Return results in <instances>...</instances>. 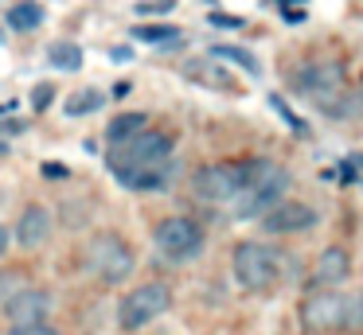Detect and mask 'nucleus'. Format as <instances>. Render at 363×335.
<instances>
[{
  "label": "nucleus",
  "mask_w": 363,
  "mask_h": 335,
  "mask_svg": "<svg viewBox=\"0 0 363 335\" xmlns=\"http://www.w3.org/2000/svg\"><path fill=\"white\" fill-rule=\"evenodd\" d=\"M43 176H48V179H67L71 171H67L63 164H43Z\"/></svg>",
  "instance_id": "obj_27"
},
{
  "label": "nucleus",
  "mask_w": 363,
  "mask_h": 335,
  "mask_svg": "<svg viewBox=\"0 0 363 335\" xmlns=\"http://www.w3.org/2000/svg\"><path fill=\"white\" fill-rule=\"evenodd\" d=\"M352 168H355V171H359V176H363V152H359V156H355V160H352Z\"/></svg>",
  "instance_id": "obj_30"
},
{
  "label": "nucleus",
  "mask_w": 363,
  "mask_h": 335,
  "mask_svg": "<svg viewBox=\"0 0 363 335\" xmlns=\"http://www.w3.org/2000/svg\"><path fill=\"white\" fill-rule=\"evenodd\" d=\"M352 319H355L352 300H347L344 293H336V288H324V293L308 296V300L301 304V324H305L308 331H340V327H347Z\"/></svg>",
  "instance_id": "obj_9"
},
{
  "label": "nucleus",
  "mask_w": 363,
  "mask_h": 335,
  "mask_svg": "<svg viewBox=\"0 0 363 335\" xmlns=\"http://www.w3.org/2000/svg\"><path fill=\"white\" fill-rule=\"evenodd\" d=\"M285 191H289V171L266 160V168H262L258 176H254L250 183H246L242 191L227 203V207H230V215H235V218H262L274 203L285 199Z\"/></svg>",
  "instance_id": "obj_4"
},
{
  "label": "nucleus",
  "mask_w": 363,
  "mask_h": 335,
  "mask_svg": "<svg viewBox=\"0 0 363 335\" xmlns=\"http://www.w3.org/2000/svg\"><path fill=\"white\" fill-rule=\"evenodd\" d=\"M20 288H24V280H20L16 273H0V304H9Z\"/></svg>",
  "instance_id": "obj_21"
},
{
  "label": "nucleus",
  "mask_w": 363,
  "mask_h": 335,
  "mask_svg": "<svg viewBox=\"0 0 363 335\" xmlns=\"http://www.w3.org/2000/svg\"><path fill=\"white\" fill-rule=\"evenodd\" d=\"M172 8H176V0H141L137 12L141 16H164V12H172Z\"/></svg>",
  "instance_id": "obj_23"
},
{
  "label": "nucleus",
  "mask_w": 363,
  "mask_h": 335,
  "mask_svg": "<svg viewBox=\"0 0 363 335\" xmlns=\"http://www.w3.org/2000/svg\"><path fill=\"white\" fill-rule=\"evenodd\" d=\"M129 35L137 43H157V47L180 43V28H172V23H137V28H129Z\"/></svg>",
  "instance_id": "obj_16"
},
{
  "label": "nucleus",
  "mask_w": 363,
  "mask_h": 335,
  "mask_svg": "<svg viewBox=\"0 0 363 335\" xmlns=\"http://www.w3.org/2000/svg\"><path fill=\"white\" fill-rule=\"evenodd\" d=\"M172 148L176 140L160 129H145L137 137H129L125 144H113L110 152V171L113 176H129V171H149V168H164L172 164Z\"/></svg>",
  "instance_id": "obj_2"
},
{
  "label": "nucleus",
  "mask_w": 363,
  "mask_h": 335,
  "mask_svg": "<svg viewBox=\"0 0 363 335\" xmlns=\"http://www.w3.org/2000/svg\"><path fill=\"white\" fill-rule=\"evenodd\" d=\"M149 129V117L145 113H118L110 125H106V140L110 144H125L129 137H137V132Z\"/></svg>",
  "instance_id": "obj_15"
},
{
  "label": "nucleus",
  "mask_w": 363,
  "mask_h": 335,
  "mask_svg": "<svg viewBox=\"0 0 363 335\" xmlns=\"http://www.w3.org/2000/svg\"><path fill=\"white\" fill-rule=\"evenodd\" d=\"M113 59H118V62H125V59H133V51H129V47H113Z\"/></svg>",
  "instance_id": "obj_29"
},
{
  "label": "nucleus",
  "mask_w": 363,
  "mask_h": 335,
  "mask_svg": "<svg viewBox=\"0 0 363 335\" xmlns=\"http://www.w3.org/2000/svg\"><path fill=\"white\" fill-rule=\"evenodd\" d=\"M211 23H215V28H242V20H238V16H223V12H215Z\"/></svg>",
  "instance_id": "obj_26"
},
{
  "label": "nucleus",
  "mask_w": 363,
  "mask_h": 335,
  "mask_svg": "<svg viewBox=\"0 0 363 335\" xmlns=\"http://www.w3.org/2000/svg\"><path fill=\"white\" fill-rule=\"evenodd\" d=\"M359 300H363V296H359Z\"/></svg>",
  "instance_id": "obj_33"
},
{
  "label": "nucleus",
  "mask_w": 363,
  "mask_h": 335,
  "mask_svg": "<svg viewBox=\"0 0 363 335\" xmlns=\"http://www.w3.org/2000/svg\"><path fill=\"white\" fill-rule=\"evenodd\" d=\"M51 210L48 207H40V203H32V207H24V215H20V222H16V242L24 249H40V246H48V238H51Z\"/></svg>",
  "instance_id": "obj_12"
},
{
  "label": "nucleus",
  "mask_w": 363,
  "mask_h": 335,
  "mask_svg": "<svg viewBox=\"0 0 363 335\" xmlns=\"http://www.w3.org/2000/svg\"><path fill=\"white\" fill-rule=\"evenodd\" d=\"M347 273H352L347 249L344 246H328V249H320V257H316V265H313V285L316 288H336L340 280H347Z\"/></svg>",
  "instance_id": "obj_13"
},
{
  "label": "nucleus",
  "mask_w": 363,
  "mask_h": 335,
  "mask_svg": "<svg viewBox=\"0 0 363 335\" xmlns=\"http://www.w3.org/2000/svg\"><path fill=\"white\" fill-rule=\"evenodd\" d=\"M51 101H55V86L43 82V86H35V90H32V109H35V113H43Z\"/></svg>",
  "instance_id": "obj_22"
},
{
  "label": "nucleus",
  "mask_w": 363,
  "mask_h": 335,
  "mask_svg": "<svg viewBox=\"0 0 363 335\" xmlns=\"http://www.w3.org/2000/svg\"><path fill=\"white\" fill-rule=\"evenodd\" d=\"M4 316L12 319V327H28V324H43L51 316V293L48 288H20L9 304H4Z\"/></svg>",
  "instance_id": "obj_11"
},
{
  "label": "nucleus",
  "mask_w": 363,
  "mask_h": 335,
  "mask_svg": "<svg viewBox=\"0 0 363 335\" xmlns=\"http://www.w3.org/2000/svg\"><path fill=\"white\" fill-rule=\"evenodd\" d=\"M269 101H274V109H277V113H281V117H285V121H289V129H293V132H305V121H301V117H297V113H293V109H289V106H285V101H281V98H277V93H274V98H269Z\"/></svg>",
  "instance_id": "obj_24"
},
{
  "label": "nucleus",
  "mask_w": 363,
  "mask_h": 335,
  "mask_svg": "<svg viewBox=\"0 0 363 335\" xmlns=\"http://www.w3.org/2000/svg\"><path fill=\"white\" fill-rule=\"evenodd\" d=\"M0 156H9V144H4V140H0Z\"/></svg>",
  "instance_id": "obj_31"
},
{
  "label": "nucleus",
  "mask_w": 363,
  "mask_h": 335,
  "mask_svg": "<svg viewBox=\"0 0 363 335\" xmlns=\"http://www.w3.org/2000/svg\"><path fill=\"white\" fill-rule=\"evenodd\" d=\"M152 242H157L160 257H168V261H188V257H196L203 249V226L188 215H168L157 226Z\"/></svg>",
  "instance_id": "obj_7"
},
{
  "label": "nucleus",
  "mask_w": 363,
  "mask_h": 335,
  "mask_svg": "<svg viewBox=\"0 0 363 335\" xmlns=\"http://www.w3.org/2000/svg\"><path fill=\"white\" fill-rule=\"evenodd\" d=\"M293 86H297L308 101L332 109V106H336V98L344 93V67H340V62H332V59L305 62V67L293 74Z\"/></svg>",
  "instance_id": "obj_8"
},
{
  "label": "nucleus",
  "mask_w": 363,
  "mask_h": 335,
  "mask_svg": "<svg viewBox=\"0 0 363 335\" xmlns=\"http://www.w3.org/2000/svg\"><path fill=\"white\" fill-rule=\"evenodd\" d=\"M168 304H172V288H168V285H160V280L137 285L133 293L121 300V308H118L121 331H141V327H149L152 319H160L168 312Z\"/></svg>",
  "instance_id": "obj_6"
},
{
  "label": "nucleus",
  "mask_w": 363,
  "mask_h": 335,
  "mask_svg": "<svg viewBox=\"0 0 363 335\" xmlns=\"http://www.w3.org/2000/svg\"><path fill=\"white\" fill-rule=\"evenodd\" d=\"M86 265L102 285H121V280H129L137 257L125 238H118V234H94L86 246Z\"/></svg>",
  "instance_id": "obj_5"
},
{
  "label": "nucleus",
  "mask_w": 363,
  "mask_h": 335,
  "mask_svg": "<svg viewBox=\"0 0 363 335\" xmlns=\"http://www.w3.org/2000/svg\"><path fill=\"white\" fill-rule=\"evenodd\" d=\"M9 335H59V327H51L48 319L43 324H28V327H12Z\"/></svg>",
  "instance_id": "obj_25"
},
{
  "label": "nucleus",
  "mask_w": 363,
  "mask_h": 335,
  "mask_svg": "<svg viewBox=\"0 0 363 335\" xmlns=\"http://www.w3.org/2000/svg\"><path fill=\"white\" fill-rule=\"evenodd\" d=\"M266 168V160H223V164H203L191 176V191L203 203H230L258 171Z\"/></svg>",
  "instance_id": "obj_1"
},
{
  "label": "nucleus",
  "mask_w": 363,
  "mask_h": 335,
  "mask_svg": "<svg viewBox=\"0 0 363 335\" xmlns=\"http://www.w3.org/2000/svg\"><path fill=\"white\" fill-rule=\"evenodd\" d=\"M230 269L246 293H269L281 280V254L266 242H242V246H235Z\"/></svg>",
  "instance_id": "obj_3"
},
{
  "label": "nucleus",
  "mask_w": 363,
  "mask_h": 335,
  "mask_svg": "<svg viewBox=\"0 0 363 335\" xmlns=\"http://www.w3.org/2000/svg\"><path fill=\"white\" fill-rule=\"evenodd\" d=\"M102 101H106L102 90H74L71 98H67L63 109H67V117H86V113H98Z\"/></svg>",
  "instance_id": "obj_20"
},
{
  "label": "nucleus",
  "mask_w": 363,
  "mask_h": 335,
  "mask_svg": "<svg viewBox=\"0 0 363 335\" xmlns=\"http://www.w3.org/2000/svg\"><path fill=\"white\" fill-rule=\"evenodd\" d=\"M9 246H12V234H9V230H4V226H0V257L9 254Z\"/></svg>",
  "instance_id": "obj_28"
},
{
  "label": "nucleus",
  "mask_w": 363,
  "mask_h": 335,
  "mask_svg": "<svg viewBox=\"0 0 363 335\" xmlns=\"http://www.w3.org/2000/svg\"><path fill=\"white\" fill-rule=\"evenodd\" d=\"M48 62H51V67H59V70H79L82 67V47L59 39V43L48 47Z\"/></svg>",
  "instance_id": "obj_19"
},
{
  "label": "nucleus",
  "mask_w": 363,
  "mask_h": 335,
  "mask_svg": "<svg viewBox=\"0 0 363 335\" xmlns=\"http://www.w3.org/2000/svg\"><path fill=\"white\" fill-rule=\"evenodd\" d=\"M43 23V8L35 0H24V4H12L9 8V28L16 31H35Z\"/></svg>",
  "instance_id": "obj_17"
},
{
  "label": "nucleus",
  "mask_w": 363,
  "mask_h": 335,
  "mask_svg": "<svg viewBox=\"0 0 363 335\" xmlns=\"http://www.w3.org/2000/svg\"><path fill=\"white\" fill-rule=\"evenodd\" d=\"M211 59H227V62H235V67H242L246 74H254V78L262 74V62L254 59L250 51H242V47H230V43H215V47H211Z\"/></svg>",
  "instance_id": "obj_18"
},
{
  "label": "nucleus",
  "mask_w": 363,
  "mask_h": 335,
  "mask_svg": "<svg viewBox=\"0 0 363 335\" xmlns=\"http://www.w3.org/2000/svg\"><path fill=\"white\" fill-rule=\"evenodd\" d=\"M262 226L269 234H301L308 226H316V210L308 203H297V199H281L262 215Z\"/></svg>",
  "instance_id": "obj_10"
},
{
  "label": "nucleus",
  "mask_w": 363,
  "mask_h": 335,
  "mask_svg": "<svg viewBox=\"0 0 363 335\" xmlns=\"http://www.w3.org/2000/svg\"><path fill=\"white\" fill-rule=\"evenodd\" d=\"M184 74H188L191 82H199V86H211V90H235V78L211 59H191L188 67H184Z\"/></svg>",
  "instance_id": "obj_14"
},
{
  "label": "nucleus",
  "mask_w": 363,
  "mask_h": 335,
  "mask_svg": "<svg viewBox=\"0 0 363 335\" xmlns=\"http://www.w3.org/2000/svg\"><path fill=\"white\" fill-rule=\"evenodd\" d=\"M0 43H4V31H0Z\"/></svg>",
  "instance_id": "obj_32"
}]
</instances>
